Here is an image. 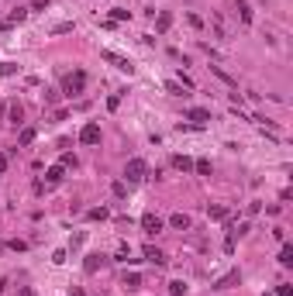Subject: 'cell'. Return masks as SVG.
<instances>
[{"label":"cell","instance_id":"8","mask_svg":"<svg viewBox=\"0 0 293 296\" xmlns=\"http://www.w3.org/2000/svg\"><path fill=\"white\" fill-rule=\"evenodd\" d=\"M141 255L149 258V262H155V265H162V262H166V255H162L155 245H145V248H141Z\"/></svg>","mask_w":293,"mask_h":296},{"label":"cell","instance_id":"14","mask_svg":"<svg viewBox=\"0 0 293 296\" xmlns=\"http://www.w3.org/2000/svg\"><path fill=\"white\" fill-rule=\"evenodd\" d=\"M111 217V210L107 207H93V210H86V220H107Z\"/></svg>","mask_w":293,"mask_h":296},{"label":"cell","instance_id":"25","mask_svg":"<svg viewBox=\"0 0 293 296\" xmlns=\"http://www.w3.org/2000/svg\"><path fill=\"white\" fill-rule=\"evenodd\" d=\"M14 72H17L14 62H0V76H14Z\"/></svg>","mask_w":293,"mask_h":296},{"label":"cell","instance_id":"5","mask_svg":"<svg viewBox=\"0 0 293 296\" xmlns=\"http://www.w3.org/2000/svg\"><path fill=\"white\" fill-rule=\"evenodd\" d=\"M187 117L193 121V128H204V124L210 121V110H204V107H190V110H187Z\"/></svg>","mask_w":293,"mask_h":296},{"label":"cell","instance_id":"28","mask_svg":"<svg viewBox=\"0 0 293 296\" xmlns=\"http://www.w3.org/2000/svg\"><path fill=\"white\" fill-rule=\"evenodd\" d=\"M52 0H31V11H49Z\"/></svg>","mask_w":293,"mask_h":296},{"label":"cell","instance_id":"23","mask_svg":"<svg viewBox=\"0 0 293 296\" xmlns=\"http://www.w3.org/2000/svg\"><path fill=\"white\" fill-rule=\"evenodd\" d=\"M193 169H197L200 176H210V162H207V159H197V162H193Z\"/></svg>","mask_w":293,"mask_h":296},{"label":"cell","instance_id":"32","mask_svg":"<svg viewBox=\"0 0 293 296\" xmlns=\"http://www.w3.org/2000/svg\"><path fill=\"white\" fill-rule=\"evenodd\" d=\"M52 262H55V265H62V262H66V251H62V248H59V251H52Z\"/></svg>","mask_w":293,"mask_h":296},{"label":"cell","instance_id":"18","mask_svg":"<svg viewBox=\"0 0 293 296\" xmlns=\"http://www.w3.org/2000/svg\"><path fill=\"white\" fill-rule=\"evenodd\" d=\"M100 262H103V258H100V255H86V262H83V269H86V272L93 276V272L100 269Z\"/></svg>","mask_w":293,"mask_h":296},{"label":"cell","instance_id":"3","mask_svg":"<svg viewBox=\"0 0 293 296\" xmlns=\"http://www.w3.org/2000/svg\"><path fill=\"white\" fill-rule=\"evenodd\" d=\"M124 176H128V182H141L145 176H149V165H145V159H131V162L124 165Z\"/></svg>","mask_w":293,"mask_h":296},{"label":"cell","instance_id":"26","mask_svg":"<svg viewBox=\"0 0 293 296\" xmlns=\"http://www.w3.org/2000/svg\"><path fill=\"white\" fill-rule=\"evenodd\" d=\"M69 31H72V21H62V24L52 28V34H69Z\"/></svg>","mask_w":293,"mask_h":296},{"label":"cell","instance_id":"9","mask_svg":"<svg viewBox=\"0 0 293 296\" xmlns=\"http://www.w3.org/2000/svg\"><path fill=\"white\" fill-rule=\"evenodd\" d=\"M169 228H176V231H190V217H187V214H172V217H169Z\"/></svg>","mask_w":293,"mask_h":296},{"label":"cell","instance_id":"13","mask_svg":"<svg viewBox=\"0 0 293 296\" xmlns=\"http://www.w3.org/2000/svg\"><path fill=\"white\" fill-rule=\"evenodd\" d=\"M235 11H238V17H241L245 24H252V7L245 4V0H238V4H235Z\"/></svg>","mask_w":293,"mask_h":296},{"label":"cell","instance_id":"16","mask_svg":"<svg viewBox=\"0 0 293 296\" xmlns=\"http://www.w3.org/2000/svg\"><path fill=\"white\" fill-rule=\"evenodd\" d=\"M155 28H159V31H169V28H172V14H169V11H162V14L155 17Z\"/></svg>","mask_w":293,"mask_h":296},{"label":"cell","instance_id":"2","mask_svg":"<svg viewBox=\"0 0 293 296\" xmlns=\"http://www.w3.org/2000/svg\"><path fill=\"white\" fill-rule=\"evenodd\" d=\"M100 59H103V62H111V66H114V69H121V72H128V76H131V72H135V66H131V59H124V55H118L114 49H103V52H100Z\"/></svg>","mask_w":293,"mask_h":296},{"label":"cell","instance_id":"27","mask_svg":"<svg viewBox=\"0 0 293 296\" xmlns=\"http://www.w3.org/2000/svg\"><path fill=\"white\" fill-rule=\"evenodd\" d=\"M31 141H34V128H24L21 131V145H31Z\"/></svg>","mask_w":293,"mask_h":296},{"label":"cell","instance_id":"4","mask_svg":"<svg viewBox=\"0 0 293 296\" xmlns=\"http://www.w3.org/2000/svg\"><path fill=\"white\" fill-rule=\"evenodd\" d=\"M80 141L83 145H100V124H83V131H80Z\"/></svg>","mask_w":293,"mask_h":296},{"label":"cell","instance_id":"11","mask_svg":"<svg viewBox=\"0 0 293 296\" xmlns=\"http://www.w3.org/2000/svg\"><path fill=\"white\" fill-rule=\"evenodd\" d=\"M207 217H210V220H224V217H228V207L214 203V207H207Z\"/></svg>","mask_w":293,"mask_h":296},{"label":"cell","instance_id":"21","mask_svg":"<svg viewBox=\"0 0 293 296\" xmlns=\"http://www.w3.org/2000/svg\"><path fill=\"white\" fill-rule=\"evenodd\" d=\"M172 165H176V169H183V172H190V169H193V162H190L187 155H176V159H172Z\"/></svg>","mask_w":293,"mask_h":296},{"label":"cell","instance_id":"31","mask_svg":"<svg viewBox=\"0 0 293 296\" xmlns=\"http://www.w3.org/2000/svg\"><path fill=\"white\" fill-rule=\"evenodd\" d=\"M276 293H279V296H293V286H290V282H283V286H276Z\"/></svg>","mask_w":293,"mask_h":296},{"label":"cell","instance_id":"6","mask_svg":"<svg viewBox=\"0 0 293 296\" xmlns=\"http://www.w3.org/2000/svg\"><path fill=\"white\" fill-rule=\"evenodd\" d=\"M141 228H145V234H159L162 231V220L155 214H141Z\"/></svg>","mask_w":293,"mask_h":296},{"label":"cell","instance_id":"7","mask_svg":"<svg viewBox=\"0 0 293 296\" xmlns=\"http://www.w3.org/2000/svg\"><path fill=\"white\" fill-rule=\"evenodd\" d=\"M238 279H241V272H238V269H231L228 276H221V279H217V282H214V289H231V286H235Z\"/></svg>","mask_w":293,"mask_h":296},{"label":"cell","instance_id":"1","mask_svg":"<svg viewBox=\"0 0 293 296\" xmlns=\"http://www.w3.org/2000/svg\"><path fill=\"white\" fill-rule=\"evenodd\" d=\"M83 90H86V72H69L66 83H62V93H66V97H76V93H83Z\"/></svg>","mask_w":293,"mask_h":296},{"label":"cell","instance_id":"35","mask_svg":"<svg viewBox=\"0 0 293 296\" xmlns=\"http://www.w3.org/2000/svg\"><path fill=\"white\" fill-rule=\"evenodd\" d=\"M7 28H11V24H7V21H0V31H7Z\"/></svg>","mask_w":293,"mask_h":296},{"label":"cell","instance_id":"10","mask_svg":"<svg viewBox=\"0 0 293 296\" xmlns=\"http://www.w3.org/2000/svg\"><path fill=\"white\" fill-rule=\"evenodd\" d=\"M7 117H11V124H21V117H24V107H21L17 100L7 107Z\"/></svg>","mask_w":293,"mask_h":296},{"label":"cell","instance_id":"17","mask_svg":"<svg viewBox=\"0 0 293 296\" xmlns=\"http://www.w3.org/2000/svg\"><path fill=\"white\" fill-rule=\"evenodd\" d=\"M138 286H141V276H138V272H124V289H131V293H135Z\"/></svg>","mask_w":293,"mask_h":296},{"label":"cell","instance_id":"22","mask_svg":"<svg viewBox=\"0 0 293 296\" xmlns=\"http://www.w3.org/2000/svg\"><path fill=\"white\" fill-rule=\"evenodd\" d=\"M169 296H187V282H169Z\"/></svg>","mask_w":293,"mask_h":296},{"label":"cell","instance_id":"33","mask_svg":"<svg viewBox=\"0 0 293 296\" xmlns=\"http://www.w3.org/2000/svg\"><path fill=\"white\" fill-rule=\"evenodd\" d=\"M0 172H7V155L0 152Z\"/></svg>","mask_w":293,"mask_h":296},{"label":"cell","instance_id":"12","mask_svg":"<svg viewBox=\"0 0 293 296\" xmlns=\"http://www.w3.org/2000/svg\"><path fill=\"white\" fill-rule=\"evenodd\" d=\"M279 265H283V269L293 265V245H283V251H279Z\"/></svg>","mask_w":293,"mask_h":296},{"label":"cell","instance_id":"30","mask_svg":"<svg viewBox=\"0 0 293 296\" xmlns=\"http://www.w3.org/2000/svg\"><path fill=\"white\" fill-rule=\"evenodd\" d=\"M62 169H76V155H62Z\"/></svg>","mask_w":293,"mask_h":296},{"label":"cell","instance_id":"20","mask_svg":"<svg viewBox=\"0 0 293 296\" xmlns=\"http://www.w3.org/2000/svg\"><path fill=\"white\" fill-rule=\"evenodd\" d=\"M111 21L118 24V21H131V11H124V7H114L111 11Z\"/></svg>","mask_w":293,"mask_h":296},{"label":"cell","instance_id":"29","mask_svg":"<svg viewBox=\"0 0 293 296\" xmlns=\"http://www.w3.org/2000/svg\"><path fill=\"white\" fill-rule=\"evenodd\" d=\"M166 90H169L172 97H183V83H166Z\"/></svg>","mask_w":293,"mask_h":296},{"label":"cell","instance_id":"15","mask_svg":"<svg viewBox=\"0 0 293 296\" xmlns=\"http://www.w3.org/2000/svg\"><path fill=\"white\" fill-rule=\"evenodd\" d=\"M62 172H66L62 165H52V169L45 172V182H52V186H55V182H62Z\"/></svg>","mask_w":293,"mask_h":296},{"label":"cell","instance_id":"24","mask_svg":"<svg viewBox=\"0 0 293 296\" xmlns=\"http://www.w3.org/2000/svg\"><path fill=\"white\" fill-rule=\"evenodd\" d=\"M111 193H114V197L121 200V197H128V186H124V182H121V179H118V182H114V186H111Z\"/></svg>","mask_w":293,"mask_h":296},{"label":"cell","instance_id":"34","mask_svg":"<svg viewBox=\"0 0 293 296\" xmlns=\"http://www.w3.org/2000/svg\"><path fill=\"white\" fill-rule=\"evenodd\" d=\"M69 296H83V289L80 286H69Z\"/></svg>","mask_w":293,"mask_h":296},{"label":"cell","instance_id":"19","mask_svg":"<svg viewBox=\"0 0 293 296\" xmlns=\"http://www.w3.org/2000/svg\"><path fill=\"white\" fill-rule=\"evenodd\" d=\"M24 17H28V7H14V11H11V17H7V24H21Z\"/></svg>","mask_w":293,"mask_h":296}]
</instances>
